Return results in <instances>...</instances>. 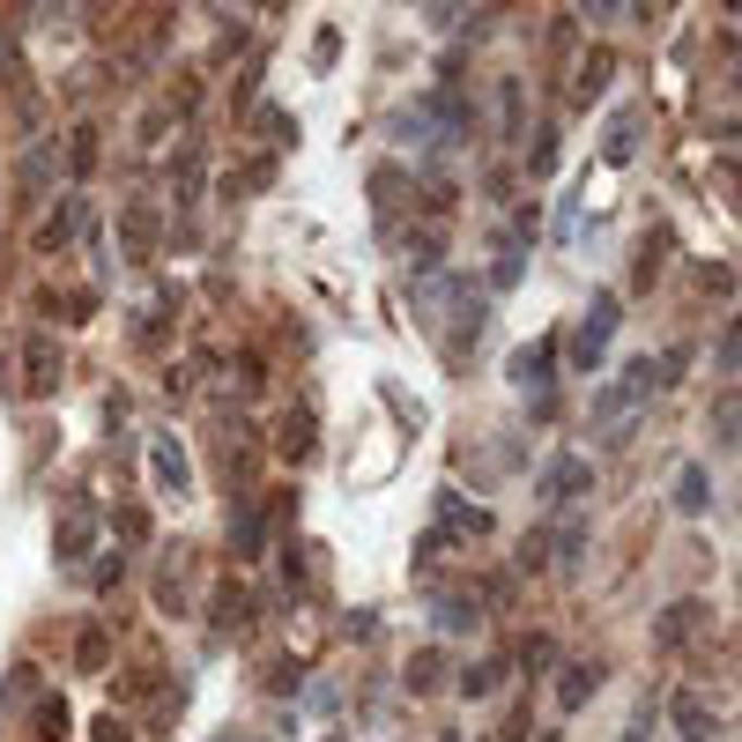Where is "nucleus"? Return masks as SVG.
<instances>
[{
	"label": "nucleus",
	"instance_id": "f257e3e1",
	"mask_svg": "<svg viewBox=\"0 0 742 742\" xmlns=\"http://www.w3.org/2000/svg\"><path fill=\"white\" fill-rule=\"evenodd\" d=\"M654 394H660V371H654V357H631V364H623L617 379L602 386V401H594V416H602V423H617V416L646 409Z\"/></svg>",
	"mask_w": 742,
	"mask_h": 742
},
{
	"label": "nucleus",
	"instance_id": "f03ea898",
	"mask_svg": "<svg viewBox=\"0 0 742 742\" xmlns=\"http://www.w3.org/2000/svg\"><path fill=\"white\" fill-rule=\"evenodd\" d=\"M60 379H67V349H60V334H30V342H23V386H30V401L60 394Z\"/></svg>",
	"mask_w": 742,
	"mask_h": 742
},
{
	"label": "nucleus",
	"instance_id": "7ed1b4c3",
	"mask_svg": "<svg viewBox=\"0 0 742 742\" xmlns=\"http://www.w3.org/2000/svg\"><path fill=\"white\" fill-rule=\"evenodd\" d=\"M149 460H157V483L164 497H194V468H186V446H178V431H149Z\"/></svg>",
	"mask_w": 742,
	"mask_h": 742
},
{
	"label": "nucleus",
	"instance_id": "20e7f679",
	"mask_svg": "<svg viewBox=\"0 0 742 742\" xmlns=\"http://www.w3.org/2000/svg\"><path fill=\"white\" fill-rule=\"evenodd\" d=\"M609 334H617V297H609V289H602V297H594V312H586V327H579V342H572V364H602V357H609Z\"/></svg>",
	"mask_w": 742,
	"mask_h": 742
},
{
	"label": "nucleus",
	"instance_id": "39448f33",
	"mask_svg": "<svg viewBox=\"0 0 742 742\" xmlns=\"http://www.w3.org/2000/svg\"><path fill=\"white\" fill-rule=\"evenodd\" d=\"M609 75H617V45H586V60H579V75H572V112L602 104Z\"/></svg>",
	"mask_w": 742,
	"mask_h": 742
},
{
	"label": "nucleus",
	"instance_id": "423d86ee",
	"mask_svg": "<svg viewBox=\"0 0 742 742\" xmlns=\"http://www.w3.org/2000/svg\"><path fill=\"white\" fill-rule=\"evenodd\" d=\"M549 691H557V705H565V713H579V705L602 691V660H557Z\"/></svg>",
	"mask_w": 742,
	"mask_h": 742
},
{
	"label": "nucleus",
	"instance_id": "0eeeda50",
	"mask_svg": "<svg viewBox=\"0 0 742 742\" xmlns=\"http://www.w3.org/2000/svg\"><path fill=\"white\" fill-rule=\"evenodd\" d=\"M89 223H97V215H89V201H83V194H67V201L52 208V223H45V231H38V246H45V252L75 246V238H83Z\"/></svg>",
	"mask_w": 742,
	"mask_h": 742
},
{
	"label": "nucleus",
	"instance_id": "6e6552de",
	"mask_svg": "<svg viewBox=\"0 0 742 742\" xmlns=\"http://www.w3.org/2000/svg\"><path fill=\"white\" fill-rule=\"evenodd\" d=\"M586 483H594V468H586V460H557V468H542V497H549V505H572V497H586Z\"/></svg>",
	"mask_w": 742,
	"mask_h": 742
},
{
	"label": "nucleus",
	"instance_id": "1a4fd4ad",
	"mask_svg": "<svg viewBox=\"0 0 742 742\" xmlns=\"http://www.w3.org/2000/svg\"><path fill=\"white\" fill-rule=\"evenodd\" d=\"M512 572L535 579V572H557V528L542 520L535 535H520V549H512Z\"/></svg>",
	"mask_w": 742,
	"mask_h": 742
},
{
	"label": "nucleus",
	"instance_id": "9d476101",
	"mask_svg": "<svg viewBox=\"0 0 742 742\" xmlns=\"http://www.w3.org/2000/svg\"><path fill=\"white\" fill-rule=\"evenodd\" d=\"M691 631H705V609H698V602H668V609L654 617V639H660V646H691Z\"/></svg>",
	"mask_w": 742,
	"mask_h": 742
},
{
	"label": "nucleus",
	"instance_id": "9b49d317",
	"mask_svg": "<svg viewBox=\"0 0 742 742\" xmlns=\"http://www.w3.org/2000/svg\"><path fill=\"white\" fill-rule=\"evenodd\" d=\"M52 171H60V157H52L45 141H30V149H23V164H15V194H23V201H38L45 186H52Z\"/></svg>",
	"mask_w": 742,
	"mask_h": 742
},
{
	"label": "nucleus",
	"instance_id": "f8f14e48",
	"mask_svg": "<svg viewBox=\"0 0 742 742\" xmlns=\"http://www.w3.org/2000/svg\"><path fill=\"white\" fill-rule=\"evenodd\" d=\"M120 223H126V231H120L126 260H149V252H157V215H149V208L134 201V208H126V215H120Z\"/></svg>",
	"mask_w": 742,
	"mask_h": 742
},
{
	"label": "nucleus",
	"instance_id": "ddd939ff",
	"mask_svg": "<svg viewBox=\"0 0 742 742\" xmlns=\"http://www.w3.org/2000/svg\"><path fill=\"white\" fill-rule=\"evenodd\" d=\"M431 623H438V631H475V623H483V602H468V594H438V602H431Z\"/></svg>",
	"mask_w": 742,
	"mask_h": 742
},
{
	"label": "nucleus",
	"instance_id": "4468645a",
	"mask_svg": "<svg viewBox=\"0 0 742 742\" xmlns=\"http://www.w3.org/2000/svg\"><path fill=\"white\" fill-rule=\"evenodd\" d=\"M275 446H283V460H305V454H312V409H305V401L283 416V438H275Z\"/></svg>",
	"mask_w": 742,
	"mask_h": 742
},
{
	"label": "nucleus",
	"instance_id": "2eb2a0df",
	"mask_svg": "<svg viewBox=\"0 0 742 742\" xmlns=\"http://www.w3.org/2000/svg\"><path fill=\"white\" fill-rule=\"evenodd\" d=\"M438 520H454L460 535H491V512L483 505H460L454 491H438Z\"/></svg>",
	"mask_w": 742,
	"mask_h": 742
},
{
	"label": "nucleus",
	"instance_id": "dca6fc26",
	"mask_svg": "<svg viewBox=\"0 0 742 742\" xmlns=\"http://www.w3.org/2000/svg\"><path fill=\"white\" fill-rule=\"evenodd\" d=\"M89 542H97V520H83V512H67V520H60V542H52V549H60V565H75V557H83Z\"/></svg>",
	"mask_w": 742,
	"mask_h": 742
},
{
	"label": "nucleus",
	"instance_id": "f3484780",
	"mask_svg": "<svg viewBox=\"0 0 742 742\" xmlns=\"http://www.w3.org/2000/svg\"><path fill=\"white\" fill-rule=\"evenodd\" d=\"M505 676H512V660H505V654H491V660H475V668L460 676V691H468V698H483V691H497Z\"/></svg>",
	"mask_w": 742,
	"mask_h": 742
},
{
	"label": "nucleus",
	"instance_id": "a211bd4d",
	"mask_svg": "<svg viewBox=\"0 0 742 742\" xmlns=\"http://www.w3.org/2000/svg\"><path fill=\"white\" fill-rule=\"evenodd\" d=\"M89 164H97V126H75V134H67V178H89Z\"/></svg>",
	"mask_w": 742,
	"mask_h": 742
},
{
	"label": "nucleus",
	"instance_id": "6ab92c4d",
	"mask_svg": "<svg viewBox=\"0 0 742 742\" xmlns=\"http://www.w3.org/2000/svg\"><path fill=\"white\" fill-rule=\"evenodd\" d=\"M549 357H557V342H535V349H520V357H512V379H528V386L542 394V379H549Z\"/></svg>",
	"mask_w": 742,
	"mask_h": 742
},
{
	"label": "nucleus",
	"instance_id": "aec40b11",
	"mask_svg": "<svg viewBox=\"0 0 742 742\" xmlns=\"http://www.w3.org/2000/svg\"><path fill=\"white\" fill-rule=\"evenodd\" d=\"M75 660H83V668H104V660H112V631H104V623H89L83 639H75Z\"/></svg>",
	"mask_w": 742,
	"mask_h": 742
},
{
	"label": "nucleus",
	"instance_id": "412c9836",
	"mask_svg": "<svg viewBox=\"0 0 742 742\" xmlns=\"http://www.w3.org/2000/svg\"><path fill=\"white\" fill-rule=\"evenodd\" d=\"M631 149H639V126H631V120H617L609 134H602V164H623Z\"/></svg>",
	"mask_w": 742,
	"mask_h": 742
},
{
	"label": "nucleus",
	"instance_id": "4be33fe9",
	"mask_svg": "<svg viewBox=\"0 0 742 742\" xmlns=\"http://www.w3.org/2000/svg\"><path fill=\"white\" fill-rule=\"evenodd\" d=\"M528 171H535V178H549V171H557V126H542V134H535V149H528Z\"/></svg>",
	"mask_w": 742,
	"mask_h": 742
},
{
	"label": "nucleus",
	"instance_id": "5701e85b",
	"mask_svg": "<svg viewBox=\"0 0 742 742\" xmlns=\"http://www.w3.org/2000/svg\"><path fill=\"white\" fill-rule=\"evenodd\" d=\"M438 676H446V654H416L409 660V691H431Z\"/></svg>",
	"mask_w": 742,
	"mask_h": 742
},
{
	"label": "nucleus",
	"instance_id": "b1692460",
	"mask_svg": "<svg viewBox=\"0 0 742 742\" xmlns=\"http://www.w3.org/2000/svg\"><path fill=\"white\" fill-rule=\"evenodd\" d=\"M38 728H45V742H60V735H67V705L45 698V705H38Z\"/></svg>",
	"mask_w": 742,
	"mask_h": 742
},
{
	"label": "nucleus",
	"instance_id": "393cba45",
	"mask_svg": "<svg viewBox=\"0 0 742 742\" xmlns=\"http://www.w3.org/2000/svg\"><path fill=\"white\" fill-rule=\"evenodd\" d=\"M497 120H505V134H520V83L497 89Z\"/></svg>",
	"mask_w": 742,
	"mask_h": 742
},
{
	"label": "nucleus",
	"instance_id": "a878e982",
	"mask_svg": "<svg viewBox=\"0 0 742 742\" xmlns=\"http://www.w3.org/2000/svg\"><path fill=\"white\" fill-rule=\"evenodd\" d=\"M676 497H683V505L698 512V505H705V475H683V483H676Z\"/></svg>",
	"mask_w": 742,
	"mask_h": 742
},
{
	"label": "nucleus",
	"instance_id": "bb28decb",
	"mask_svg": "<svg viewBox=\"0 0 742 742\" xmlns=\"http://www.w3.org/2000/svg\"><path fill=\"white\" fill-rule=\"evenodd\" d=\"M89 735H97V742H126V728H120V720H97Z\"/></svg>",
	"mask_w": 742,
	"mask_h": 742
},
{
	"label": "nucleus",
	"instance_id": "cd10ccee",
	"mask_svg": "<svg viewBox=\"0 0 742 742\" xmlns=\"http://www.w3.org/2000/svg\"><path fill=\"white\" fill-rule=\"evenodd\" d=\"M617 742H646V735H617Z\"/></svg>",
	"mask_w": 742,
	"mask_h": 742
},
{
	"label": "nucleus",
	"instance_id": "c85d7f7f",
	"mask_svg": "<svg viewBox=\"0 0 742 742\" xmlns=\"http://www.w3.org/2000/svg\"><path fill=\"white\" fill-rule=\"evenodd\" d=\"M542 742H557V735H542Z\"/></svg>",
	"mask_w": 742,
	"mask_h": 742
}]
</instances>
